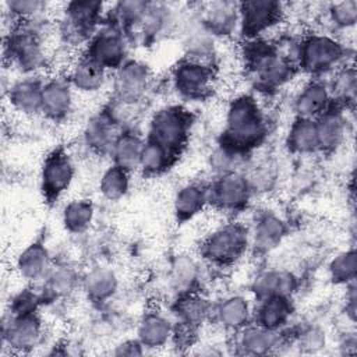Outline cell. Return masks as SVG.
I'll list each match as a JSON object with an SVG mask.
<instances>
[{"label": "cell", "mask_w": 357, "mask_h": 357, "mask_svg": "<svg viewBox=\"0 0 357 357\" xmlns=\"http://www.w3.org/2000/svg\"><path fill=\"white\" fill-rule=\"evenodd\" d=\"M268 131L265 114L251 95H240L234 98L226 112L225 145L238 151L240 153L258 146Z\"/></svg>", "instance_id": "obj_1"}, {"label": "cell", "mask_w": 357, "mask_h": 357, "mask_svg": "<svg viewBox=\"0 0 357 357\" xmlns=\"http://www.w3.org/2000/svg\"><path fill=\"white\" fill-rule=\"evenodd\" d=\"M245 67L257 88L272 91L283 85L294 73L293 63L279 49L262 38L250 39L244 47Z\"/></svg>", "instance_id": "obj_2"}, {"label": "cell", "mask_w": 357, "mask_h": 357, "mask_svg": "<svg viewBox=\"0 0 357 357\" xmlns=\"http://www.w3.org/2000/svg\"><path fill=\"white\" fill-rule=\"evenodd\" d=\"M45 22L33 17L15 22L6 38V57L24 73H35L45 63Z\"/></svg>", "instance_id": "obj_3"}, {"label": "cell", "mask_w": 357, "mask_h": 357, "mask_svg": "<svg viewBox=\"0 0 357 357\" xmlns=\"http://www.w3.org/2000/svg\"><path fill=\"white\" fill-rule=\"evenodd\" d=\"M191 123L188 110L177 105L166 106L152 117L148 139L158 142L177 158L188 141Z\"/></svg>", "instance_id": "obj_4"}, {"label": "cell", "mask_w": 357, "mask_h": 357, "mask_svg": "<svg viewBox=\"0 0 357 357\" xmlns=\"http://www.w3.org/2000/svg\"><path fill=\"white\" fill-rule=\"evenodd\" d=\"M248 231L240 223H226L215 229L202 243L201 254L212 265L227 266L234 264L248 245Z\"/></svg>", "instance_id": "obj_5"}, {"label": "cell", "mask_w": 357, "mask_h": 357, "mask_svg": "<svg viewBox=\"0 0 357 357\" xmlns=\"http://www.w3.org/2000/svg\"><path fill=\"white\" fill-rule=\"evenodd\" d=\"M346 56V47L325 33H311L301 39L297 49L300 68L310 74H324L336 68Z\"/></svg>", "instance_id": "obj_6"}, {"label": "cell", "mask_w": 357, "mask_h": 357, "mask_svg": "<svg viewBox=\"0 0 357 357\" xmlns=\"http://www.w3.org/2000/svg\"><path fill=\"white\" fill-rule=\"evenodd\" d=\"M213 70L208 63L194 59L180 60L172 73L176 92L188 100L205 99L213 89Z\"/></svg>", "instance_id": "obj_7"}, {"label": "cell", "mask_w": 357, "mask_h": 357, "mask_svg": "<svg viewBox=\"0 0 357 357\" xmlns=\"http://www.w3.org/2000/svg\"><path fill=\"white\" fill-rule=\"evenodd\" d=\"M284 8L279 1L248 0L238 3V26L244 38L258 39L283 18Z\"/></svg>", "instance_id": "obj_8"}, {"label": "cell", "mask_w": 357, "mask_h": 357, "mask_svg": "<svg viewBox=\"0 0 357 357\" xmlns=\"http://www.w3.org/2000/svg\"><path fill=\"white\" fill-rule=\"evenodd\" d=\"M43 337V324L36 311L10 314L3 324V343L13 353H28L36 347Z\"/></svg>", "instance_id": "obj_9"}, {"label": "cell", "mask_w": 357, "mask_h": 357, "mask_svg": "<svg viewBox=\"0 0 357 357\" xmlns=\"http://www.w3.org/2000/svg\"><path fill=\"white\" fill-rule=\"evenodd\" d=\"M250 180L237 170L218 176L206 190L208 204H213L218 209L225 212L243 209L250 199Z\"/></svg>", "instance_id": "obj_10"}, {"label": "cell", "mask_w": 357, "mask_h": 357, "mask_svg": "<svg viewBox=\"0 0 357 357\" xmlns=\"http://www.w3.org/2000/svg\"><path fill=\"white\" fill-rule=\"evenodd\" d=\"M103 3L100 1H71L66 6V15L61 35L67 42L79 43L93 36L95 26L100 18Z\"/></svg>", "instance_id": "obj_11"}, {"label": "cell", "mask_w": 357, "mask_h": 357, "mask_svg": "<svg viewBox=\"0 0 357 357\" xmlns=\"http://www.w3.org/2000/svg\"><path fill=\"white\" fill-rule=\"evenodd\" d=\"M74 165L70 156L61 149L52 151L43 160L40 170V187L47 201H56L71 184Z\"/></svg>", "instance_id": "obj_12"}, {"label": "cell", "mask_w": 357, "mask_h": 357, "mask_svg": "<svg viewBox=\"0 0 357 357\" xmlns=\"http://www.w3.org/2000/svg\"><path fill=\"white\" fill-rule=\"evenodd\" d=\"M103 68L117 70L127 56V45L117 26H106L93 33L85 53Z\"/></svg>", "instance_id": "obj_13"}, {"label": "cell", "mask_w": 357, "mask_h": 357, "mask_svg": "<svg viewBox=\"0 0 357 357\" xmlns=\"http://www.w3.org/2000/svg\"><path fill=\"white\" fill-rule=\"evenodd\" d=\"M152 78L151 68L139 60H126L114 77V88L121 102L130 103L139 99Z\"/></svg>", "instance_id": "obj_14"}, {"label": "cell", "mask_w": 357, "mask_h": 357, "mask_svg": "<svg viewBox=\"0 0 357 357\" xmlns=\"http://www.w3.org/2000/svg\"><path fill=\"white\" fill-rule=\"evenodd\" d=\"M74 105L73 85L68 78L54 77L45 81L42 91V110L40 113L52 120L61 121L71 113Z\"/></svg>", "instance_id": "obj_15"}, {"label": "cell", "mask_w": 357, "mask_h": 357, "mask_svg": "<svg viewBox=\"0 0 357 357\" xmlns=\"http://www.w3.org/2000/svg\"><path fill=\"white\" fill-rule=\"evenodd\" d=\"M314 120L317 126L319 149L332 151L344 141L347 131V119L343 107L339 103L329 105Z\"/></svg>", "instance_id": "obj_16"}, {"label": "cell", "mask_w": 357, "mask_h": 357, "mask_svg": "<svg viewBox=\"0 0 357 357\" xmlns=\"http://www.w3.org/2000/svg\"><path fill=\"white\" fill-rule=\"evenodd\" d=\"M45 81L36 77H25L10 85L8 102L10 106L24 114L36 116L42 110V91Z\"/></svg>", "instance_id": "obj_17"}, {"label": "cell", "mask_w": 357, "mask_h": 357, "mask_svg": "<svg viewBox=\"0 0 357 357\" xmlns=\"http://www.w3.org/2000/svg\"><path fill=\"white\" fill-rule=\"evenodd\" d=\"M201 22L212 36H227L238 25V3L213 1L208 3L201 14Z\"/></svg>", "instance_id": "obj_18"}, {"label": "cell", "mask_w": 357, "mask_h": 357, "mask_svg": "<svg viewBox=\"0 0 357 357\" xmlns=\"http://www.w3.org/2000/svg\"><path fill=\"white\" fill-rule=\"evenodd\" d=\"M331 105L329 86L322 81L307 82L294 98V112L301 119H317Z\"/></svg>", "instance_id": "obj_19"}, {"label": "cell", "mask_w": 357, "mask_h": 357, "mask_svg": "<svg viewBox=\"0 0 357 357\" xmlns=\"http://www.w3.org/2000/svg\"><path fill=\"white\" fill-rule=\"evenodd\" d=\"M68 79L77 91L92 93L103 86L106 81V68L89 56L82 54L73 63Z\"/></svg>", "instance_id": "obj_20"}, {"label": "cell", "mask_w": 357, "mask_h": 357, "mask_svg": "<svg viewBox=\"0 0 357 357\" xmlns=\"http://www.w3.org/2000/svg\"><path fill=\"white\" fill-rule=\"evenodd\" d=\"M287 231L286 223L272 212L262 213L254 226L251 241L258 252H271L275 250Z\"/></svg>", "instance_id": "obj_21"}, {"label": "cell", "mask_w": 357, "mask_h": 357, "mask_svg": "<svg viewBox=\"0 0 357 357\" xmlns=\"http://www.w3.org/2000/svg\"><path fill=\"white\" fill-rule=\"evenodd\" d=\"M237 337V347L244 354L259 356L272 353L279 346L278 331L266 329L258 324L241 328Z\"/></svg>", "instance_id": "obj_22"}, {"label": "cell", "mask_w": 357, "mask_h": 357, "mask_svg": "<svg viewBox=\"0 0 357 357\" xmlns=\"http://www.w3.org/2000/svg\"><path fill=\"white\" fill-rule=\"evenodd\" d=\"M137 335V339L144 347L158 349L170 340L173 335V325L162 312H146L138 324Z\"/></svg>", "instance_id": "obj_23"}, {"label": "cell", "mask_w": 357, "mask_h": 357, "mask_svg": "<svg viewBox=\"0 0 357 357\" xmlns=\"http://www.w3.org/2000/svg\"><path fill=\"white\" fill-rule=\"evenodd\" d=\"M15 266L18 273L26 280L43 279L52 268L50 254L43 243L35 241L21 251Z\"/></svg>", "instance_id": "obj_24"}, {"label": "cell", "mask_w": 357, "mask_h": 357, "mask_svg": "<svg viewBox=\"0 0 357 357\" xmlns=\"http://www.w3.org/2000/svg\"><path fill=\"white\" fill-rule=\"evenodd\" d=\"M293 314V304L287 296H272L259 300L255 318L257 324L278 331L283 328Z\"/></svg>", "instance_id": "obj_25"}, {"label": "cell", "mask_w": 357, "mask_h": 357, "mask_svg": "<svg viewBox=\"0 0 357 357\" xmlns=\"http://www.w3.org/2000/svg\"><path fill=\"white\" fill-rule=\"evenodd\" d=\"M117 123L113 120L109 112H102L95 114L88 120L84 130V139L88 148L96 152H103L106 149L112 151L114 139V126Z\"/></svg>", "instance_id": "obj_26"}, {"label": "cell", "mask_w": 357, "mask_h": 357, "mask_svg": "<svg viewBox=\"0 0 357 357\" xmlns=\"http://www.w3.org/2000/svg\"><path fill=\"white\" fill-rule=\"evenodd\" d=\"M296 278L287 271L271 269L258 275L252 284V291L258 300L272 296H287L294 291Z\"/></svg>", "instance_id": "obj_27"}, {"label": "cell", "mask_w": 357, "mask_h": 357, "mask_svg": "<svg viewBox=\"0 0 357 357\" xmlns=\"http://www.w3.org/2000/svg\"><path fill=\"white\" fill-rule=\"evenodd\" d=\"M82 287L88 298L100 303L114 296L119 287V279L113 269L106 266H95L84 276Z\"/></svg>", "instance_id": "obj_28"}, {"label": "cell", "mask_w": 357, "mask_h": 357, "mask_svg": "<svg viewBox=\"0 0 357 357\" xmlns=\"http://www.w3.org/2000/svg\"><path fill=\"white\" fill-rule=\"evenodd\" d=\"M251 315V307L247 298L238 294H233L229 297H225L216 311L215 317L216 321L227 331H240L248 324Z\"/></svg>", "instance_id": "obj_29"}, {"label": "cell", "mask_w": 357, "mask_h": 357, "mask_svg": "<svg viewBox=\"0 0 357 357\" xmlns=\"http://www.w3.org/2000/svg\"><path fill=\"white\" fill-rule=\"evenodd\" d=\"M144 142L145 141H142V138L135 132L126 131L119 134L112 146V156L114 165L127 170L128 173L138 169Z\"/></svg>", "instance_id": "obj_30"}, {"label": "cell", "mask_w": 357, "mask_h": 357, "mask_svg": "<svg viewBox=\"0 0 357 357\" xmlns=\"http://www.w3.org/2000/svg\"><path fill=\"white\" fill-rule=\"evenodd\" d=\"M206 204V188L199 184H185L174 195L173 211L178 220L185 222L199 213Z\"/></svg>", "instance_id": "obj_31"}, {"label": "cell", "mask_w": 357, "mask_h": 357, "mask_svg": "<svg viewBox=\"0 0 357 357\" xmlns=\"http://www.w3.org/2000/svg\"><path fill=\"white\" fill-rule=\"evenodd\" d=\"M174 314L181 326L192 331L208 317L209 304L202 296L190 291L178 297L174 307Z\"/></svg>", "instance_id": "obj_32"}, {"label": "cell", "mask_w": 357, "mask_h": 357, "mask_svg": "<svg viewBox=\"0 0 357 357\" xmlns=\"http://www.w3.org/2000/svg\"><path fill=\"white\" fill-rule=\"evenodd\" d=\"M287 146L294 153H312L319 151L315 120L297 117L287 135Z\"/></svg>", "instance_id": "obj_33"}, {"label": "cell", "mask_w": 357, "mask_h": 357, "mask_svg": "<svg viewBox=\"0 0 357 357\" xmlns=\"http://www.w3.org/2000/svg\"><path fill=\"white\" fill-rule=\"evenodd\" d=\"M174 159L176 156L166 148L146 138L142 146L138 169L146 176H158L166 172L173 165Z\"/></svg>", "instance_id": "obj_34"}, {"label": "cell", "mask_w": 357, "mask_h": 357, "mask_svg": "<svg viewBox=\"0 0 357 357\" xmlns=\"http://www.w3.org/2000/svg\"><path fill=\"white\" fill-rule=\"evenodd\" d=\"M198 265L188 255H177L170 266V284L174 291L181 294L194 291L192 287L198 280Z\"/></svg>", "instance_id": "obj_35"}, {"label": "cell", "mask_w": 357, "mask_h": 357, "mask_svg": "<svg viewBox=\"0 0 357 357\" xmlns=\"http://www.w3.org/2000/svg\"><path fill=\"white\" fill-rule=\"evenodd\" d=\"M95 209L88 199H73L63 208L61 220L64 227L71 233L86 230L93 220Z\"/></svg>", "instance_id": "obj_36"}, {"label": "cell", "mask_w": 357, "mask_h": 357, "mask_svg": "<svg viewBox=\"0 0 357 357\" xmlns=\"http://www.w3.org/2000/svg\"><path fill=\"white\" fill-rule=\"evenodd\" d=\"M128 187H130L128 172L119 167L114 163L110 167H107L100 176L99 190L102 195L109 201L121 199L127 194Z\"/></svg>", "instance_id": "obj_37"}, {"label": "cell", "mask_w": 357, "mask_h": 357, "mask_svg": "<svg viewBox=\"0 0 357 357\" xmlns=\"http://www.w3.org/2000/svg\"><path fill=\"white\" fill-rule=\"evenodd\" d=\"M357 89V78L356 70L353 66H343L335 71L333 81L331 85V96L336 98V103L339 105H351L356 99Z\"/></svg>", "instance_id": "obj_38"}, {"label": "cell", "mask_w": 357, "mask_h": 357, "mask_svg": "<svg viewBox=\"0 0 357 357\" xmlns=\"http://www.w3.org/2000/svg\"><path fill=\"white\" fill-rule=\"evenodd\" d=\"M43 279H46L45 290L52 297H64L77 284V275L68 265L52 266Z\"/></svg>", "instance_id": "obj_39"}, {"label": "cell", "mask_w": 357, "mask_h": 357, "mask_svg": "<svg viewBox=\"0 0 357 357\" xmlns=\"http://www.w3.org/2000/svg\"><path fill=\"white\" fill-rule=\"evenodd\" d=\"M169 10L162 3H148L145 13L138 24L141 33L151 39L160 35L169 24Z\"/></svg>", "instance_id": "obj_40"}, {"label": "cell", "mask_w": 357, "mask_h": 357, "mask_svg": "<svg viewBox=\"0 0 357 357\" xmlns=\"http://www.w3.org/2000/svg\"><path fill=\"white\" fill-rule=\"evenodd\" d=\"M356 251L354 248L339 252L329 264V276L337 284H349L356 278Z\"/></svg>", "instance_id": "obj_41"}, {"label": "cell", "mask_w": 357, "mask_h": 357, "mask_svg": "<svg viewBox=\"0 0 357 357\" xmlns=\"http://www.w3.org/2000/svg\"><path fill=\"white\" fill-rule=\"evenodd\" d=\"M328 15L336 28L349 29L354 26L357 20V3L354 0L333 3L328 10Z\"/></svg>", "instance_id": "obj_42"}, {"label": "cell", "mask_w": 357, "mask_h": 357, "mask_svg": "<svg viewBox=\"0 0 357 357\" xmlns=\"http://www.w3.org/2000/svg\"><path fill=\"white\" fill-rule=\"evenodd\" d=\"M148 3L146 1H120L116 4L114 8V17L121 26H138L145 8Z\"/></svg>", "instance_id": "obj_43"}, {"label": "cell", "mask_w": 357, "mask_h": 357, "mask_svg": "<svg viewBox=\"0 0 357 357\" xmlns=\"http://www.w3.org/2000/svg\"><path fill=\"white\" fill-rule=\"evenodd\" d=\"M241 153L225 144H220L211 155V166L220 176L225 173L236 172Z\"/></svg>", "instance_id": "obj_44"}, {"label": "cell", "mask_w": 357, "mask_h": 357, "mask_svg": "<svg viewBox=\"0 0 357 357\" xmlns=\"http://www.w3.org/2000/svg\"><path fill=\"white\" fill-rule=\"evenodd\" d=\"M6 6L10 11L11 18L15 22L39 17L46 8V3L38 1V0H13V1H8Z\"/></svg>", "instance_id": "obj_45"}, {"label": "cell", "mask_w": 357, "mask_h": 357, "mask_svg": "<svg viewBox=\"0 0 357 357\" xmlns=\"http://www.w3.org/2000/svg\"><path fill=\"white\" fill-rule=\"evenodd\" d=\"M300 344L308 351H315L325 344V336L319 329L310 328L300 337Z\"/></svg>", "instance_id": "obj_46"}, {"label": "cell", "mask_w": 357, "mask_h": 357, "mask_svg": "<svg viewBox=\"0 0 357 357\" xmlns=\"http://www.w3.org/2000/svg\"><path fill=\"white\" fill-rule=\"evenodd\" d=\"M116 356H141L144 354V346L138 339L135 340H126L116 346L114 350Z\"/></svg>", "instance_id": "obj_47"}]
</instances>
